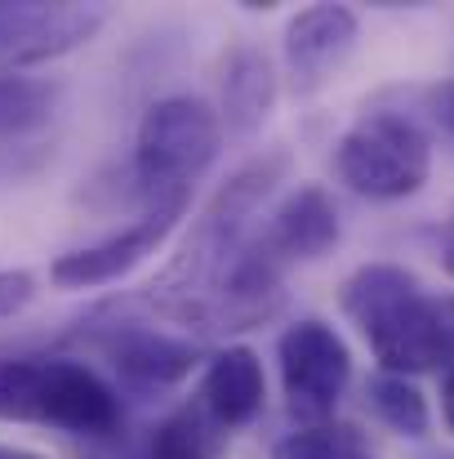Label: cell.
Segmentation results:
<instances>
[{
  "mask_svg": "<svg viewBox=\"0 0 454 459\" xmlns=\"http://www.w3.org/2000/svg\"><path fill=\"white\" fill-rule=\"evenodd\" d=\"M338 304L370 343L383 375H424L454 361V295L428 290L401 264L356 268Z\"/></svg>",
  "mask_w": 454,
  "mask_h": 459,
  "instance_id": "obj_1",
  "label": "cell"
},
{
  "mask_svg": "<svg viewBox=\"0 0 454 459\" xmlns=\"http://www.w3.org/2000/svg\"><path fill=\"white\" fill-rule=\"evenodd\" d=\"M0 420L112 442L125 429V406L121 393L76 357H9L0 361Z\"/></svg>",
  "mask_w": 454,
  "mask_h": 459,
  "instance_id": "obj_2",
  "label": "cell"
},
{
  "mask_svg": "<svg viewBox=\"0 0 454 459\" xmlns=\"http://www.w3.org/2000/svg\"><path fill=\"white\" fill-rule=\"evenodd\" d=\"M218 152H223V117L205 99L196 94L156 99L134 134V183L148 196V205L187 201L192 183L218 160Z\"/></svg>",
  "mask_w": 454,
  "mask_h": 459,
  "instance_id": "obj_3",
  "label": "cell"
},
{
  "mask_svg": "<svg viewBox=\"0 0 454 459\" xmlns=\"http://www.w3.org/2000/svg\"><path fill=\"white\" fill-rule=\"evenodd\" d=\"M334 174L365 201H406L433 174V139L406 112H365L334 143Z\"/></svg>",
  "mask_w": 454,
  "mask_h": 459,
  "instance_id": "obj_4",
  "label": "cell"
},
{
  "mask_svg": "<svg viewBox=\"0 0 454 459\" xmlns=\"http://www.w3.org/2000/svg\"><path fill=\"white\" fill-rule=\"evenodd\" d=\"M277 366L290 411L307 424H330L352 384V352L343 334L321 316H299L277 339Z\"/></svg>",
  "mask_w": 454,
  "mask_h": 459,
  "instance_id": "obj_5",
  "label": "cell"
},
{
  "mask_svg": "<svg viewBox=\"0 0 454 459\" xmlns=\"http://www.w3.org/2000/svg\"><path fill=\"white\" fill-rule=\"evenodd\" d=\"M99 4H45V0H0V76L54 63L90 45L103 27Z\"/></svg>",
  "mask_w": 454,
  "mask_h": 459,
  "instance_id": "obj_6",
  "label": "cell"
},
{
  "mask_svg": "<svg viewBox=\"0 0 454 459\" xmlns=\"http://www.w3.org/2000/svg\"><path fill=\"white\" fill-rule=\"evenodd\" d=\"M187 214V201H160L148 205L134 223H125L121 232L94 241V246H81V250H67L49 264V281L58 290H99V286H112L121 277H130L139 264H148L151 255L169 241V232L178 228V219Z\"/></svg>",
  "mask_w": 454,
  "mask_h": 459,
  "instance_id": "obj_7",
  "label": "cell"
},
{
  "mask_svg": "<svg viewBox=\"0 0 454 459\" xmlns=\"http://www.w3.org/2000/svg\"><path fill=\"white\" fill-rule=\"evenodd\" d=\"M343 237V223H338V205L334 196L321 187V183H299L263 223V232L254 237L259 250L281 264V268H295V264H316L325 259Z\"/></svg>",
  "mask_w": 454,
  "mask_h": 459,
  "instance_id": "obj_8",
  "label": "cell"
},
{
  "mask_svg": "<svg viewBox=\"0 0 454 459\" xmlns=\"http://www.w3.org/2000/svg\"><path fill=\"white\" fill-rule=\"evenodd\" d=\"M103 352L130 393H165V388L183 384L192 375V366L201 361L196 339L151 330V325H112L103 334Z\"/></svg>",
  "mask_w": 454,
  "mask_h": 459,
  "instance_id": "obj_9",
  "label": "cell"
},
{
  "mask_svg": "<svg viewBox=\"0 0 454 459\" xmlns=\"http://www.w3.org/2000/svg\"><path fill=\"white\" fill-rule=\"evenodd\" d=\"M361 22L347 4H307L286 27V67L299 94L321 90L356 49Z\"/></svg>",
  "mask_w": 454,
  "mask_h": 459,
  "instance_id": "obj_10",
  "label": "cell"
},
{
  "mask_svg": "<svg viewBox=\"0 0 454 459\" xmlns=\"http://www.w3.org/2000/svg\"><path fill=\"white\" fill-rule=\"evenodd\" d=\"M263 397H268V379H263V361H259L254 348L232 343V348H218V352L205 361L196 402H201L227 433L254 424L259 411H263Z\"/></svg>",
  "mask_w": 454,
  "mask_h": 459,
  "instance_id": "obj_11",
  "label": "cell"
},
{
  "mask_svg": "<svg viewBox=\"0 0 454 459\" xmlns=\"http://www.w3.org/2000/svg\"><path fill=\"white\" fill-rule=\"evenodd\" d=\"M277 108V72L259 49H232L223 67V126L232 134H259Z\"/></svg>",
  "mask_w": 454,
  "mask_h": 459,
  "instance_id": "obj_12",
  "label": "cell"
},
{
  "mask_svg": "<svg viewBox=\"0 0 454 459\" xmlns=\"http://www.w3.org/2000/svg\"><path fill=\"white\" fill-rule=\"evenodd\" d=\"M223 451H227V429L201 402L169 411L148 433V459H223Z\"/></svg>",
  "mask_w": 454,
  "mask_h": 459,
  "instance_id": "obj_13",
  "label": "cell"
},
{
  "mask_svg": "<svg viewBox=\"0 0 454 459\" xmlns=\"http://www.w3.org/2000/svg\"><path fill=\"white\" fill-rule=\"evenodd\" d=\"M58 81L36 76H0V134H31L54 121Z\"/></svg>",
  "mask_w": 454,
  "mask_h": 459,
  "instance_id": "obj_14",
  "label": "cell"
},
{
  "mask_svg": "<svg viewBox=\"0 0 454 459\" xmlns=\"http://www.w3.org/2000/svg\"><path fill=\"white\" fill-rule=\"evenodd\" d=\"M370 406H374V415H379L392 433H401V437H428V429H433L428 397H424L419 384L406 379V375H374V379H370Z\"/></svg>",
  "mask_w": 454,
  "mask_h": 459,
  "instance_id": "obj_15",
  "label": "cell"
},
{
  "mask_svg": "<svg viewBox=\"0 0 454 459\" xmlns=\"http://www.w3.org/2000/svg\"><path fill=\"white\" fill-rule=\"evenodd\" d=\"M365 442L356 429L343 424H307L299 433L281 437L272 446V459H365Z\"/></svg>",
  "mask_w": 454,
  "mask_h": 459,
  "instance_id": "obj_16",
  "label": "cell"
},
{
  "mask_svg": "<svg viewBox=\"0 0 454 459\" xmlns=\"http://www.w3.org/2000/svg\"><path fill=\"white\" fill-rule=\"evenodd\" d=\"M31 299H36V277L27 268H4L0 273V321L18 316Z\"/></svg>",
  "mask_w": 454,
  "mask_h": 459,
  "instance_id": "obj_17",
  "label": "cell"
},
{
  "mask_svg": "<svg viewBox=\"0 0 454 459\" xmlns=\"http://www.w3.org/2000/svg\"><path fill=\"white\" fill-rule=\"evenodd\" d=\"M428 117L446 130V134H454V81H441V85H433L428 94Z\"/></svg>",
  "mask_w": 454,
  "mask_h": 459,
  "instance_id": "obj_18",
  "label": "cell"
},
{
  "mask_svg": "<svg viewBox=\"0 0 454 459\" xmlns=\"http://www.w3.org/2000/svg\"><path fill=\"white\" fill-rule=\"evenodd\" d=\"M433 241H437V259H441V268L454 277V219H446V223L437 228Z\"/></svg>",
  "mask_w": 454,
  "mask_h": 459,
  "instance_id": "obj_19",
  "label": "cell"
},
{
  "mask_svg": "<svg viewBox=\"0 0 454 459\" xmlns=\"http://www.w3.org/2000/svg\"><path fill=\"white\" fill-rule=\"evenodd\" d=\"M441 420H446V429L454 433V361L446 366V379H441Z\"/></svg>",
  "mask_w": 454,
  "mask_h": 459,
  "instance_id": "obj_20",
  "label": "cell"
},
{
  "mask_svg": "<svg viewBox=\"0 0 454 459\" xmlns=\"http://www.w3.org/2000/svg\"><path fill=\"white\" fill-rule=\"evenodd\" d=\"M0 459H45V455H36V451H22V446H4V442H0Z\"/></svg>",
  "mask_w": 454,
  "mask_h": 459,
  "instance_id": "obj_21",
  "label": "cell"
},
{
  "mask_svg": "<svg viewBox=\"0 0 454 459\" xmlns=\"http://www.w3.org/2000/svg\"><path fill=\"white\" fill-rule=\"evenodd\" d=\"M428 459H454V455H428Z\"/></svg>",
  "mask_w": 454,
  "mask_h": 459,
  "instance_id": "obj_22",
  "label": "cell"
},
{
  "mask_svg": "<svg viewBox=\"0 0 454 459\" xmlns=\"http://www.w3.org/2000/svg\"><path fill=\"white\" fill-rule=\"evenodd\" d=\"M365 459H374V455H365Z\"/></svg>",
  "mask_w": 454,
  "mask_h": 459,
  "instance_id": "obj_23",
  "label": "cell"
}]
</instances>
